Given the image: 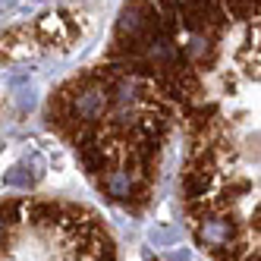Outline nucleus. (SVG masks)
<instances>
[{"label": "nucleus", "mask_w": 261, "mask_h": 261, "mask_svg": "<svg viewBox=\"0 0 261 261\" xmlns=\"http://www.w3.org/2000/svg\"><path fill=\"white\" fill-rule=\"evenodd\" d=\"M0 261H117L95 211L57 198H0Z\"/></svg>", "instance_id": "1"}]
</instances>
